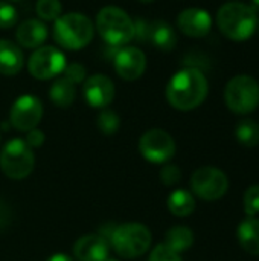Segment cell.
Returning <instances> with one entry per match:
<instances>
[{"instance_id":"obj_1","label":"cell","mask_w":259,"mask_h":261,"mask_svg":"<svg viewBox=\"0 0 259 261\" xmlns=\"http://www.w3.org/2000/svg\"><path fill=\"white\" fill-rule=\"evenodd\" d=\"M208 95V80L198 69L186 67L179 70L166 87L168 102L177 110H192L198 107Z\"/></svg>"},{"instance_id":"obj_2","label":"cell","mask_w":259,"mask_h":261,"mask_svg":"<svg viewBox=\"0 0 259 261\" xmlns=\"http://www.w3.org/2000/svg\"><path fill=\"white\" fill-rule=\"evenodd\" d=\"M217 24L227 38L244 41L253 35L258 26V12L250 5L231 2L218 9Z\"/></svg>"},{"instance_id":"obj_3","label":"cell","mask_w":259,"mask_h":261,"mask_svg":"<svg viewBox=\"0 0 259 261\" xmlns=\"http://www.w3.org/2000/svg\"><path fill=\"white\" fill-rule=\"evenodd\" d=\"M96 28L99 35L110 46H122L134 38L136 28L130 15L116 6H105L96 17Z\"/></svg>"},{"instance_id":"obj_4","label":"cell","mask_w":259,"mask_h":261,"mask_svg":"<svg viewBox=\"0 0 259 261\" xmlns=\"http://www.w3.org/2000/svg\"><path fill=\"white\" fill-rule=\"evenodd\" d=\"M53 37L60 46L70 50H78L90 43L93 37V24L90 18L82 14H64L55 21Z\"/></svg>"},{"instance_id":"obj_5","label":"cell","mask_w":259,"mask_h":261,"mask_svg":"<svg viewBox=\"0 0 259 261\" xmlns=\"http://www.w3.org/2000/svg\"><path fill=\"white\" fill-rule=\"evenodd\" d=\"M108 242L118 255L124 258H136L148 251L151 245V232L140 223H125L114 226Z\"/></svg>"},{"instance_id":"obj_6","label":"cell","mask_w":259,"mask_h":261,"mask_svg":"<svg viewBox=\"0 0 259 261\" xmlns=\"http://www.w3.org/2000/svg\"><path fill=\"white\" fill-rule=\"evenodd\" d=\"M226 106L237 115H247L259 106L258 81L249 75L234 76L224 89Z\"/></svg>"},{"instance_id":"obj_7","label":"cell","mask_w":259,"mask_h":261,"mask_svg":"<svg viewBox=\"0 0 259 261\" xmlns=\"http://www.w3.org/2000/svg\"><path fill=\"white\" fill-rule=\"evenodd\" d=\"M0 168L6 177L21 180L34 170L32 148L20 138L9 141L0 153Z\"/></svg>"},{"instance_id":"obj_8","label":"cell","mask_w":259,"mask_h":261,"mask_svg":"<svg viewBox=\"0 0 259 261\" xmlns=\"http://www.w3.org/2000/svg\"><path fill=\"white\" fill-rule=\"evenodd\" d=\"M192 191L203 200L214 202L221 199L229 190L227 176L214 167H203L197 170L191 179Z\"/></svg>"},{"instance_id":"obj_9","label":"cell","mask_w":259,"mask_h":261,"mask_svg":"<svg viewBox=\"0 0 259 261\" xmlns=\"http://www.w3.org/2000/svg\"><path fill=\"white\" fill-rule=\"evenodd\" d=\"M29 72L37 80H50L66 69L64 54L53 46H43L37 49L29 58Z\"/></svg>"},{"instance_id":"obj_10","label":"cell","mask_w":259,"mask_h":261,"mask_svg":"<svg viewBox=\"0 0 259 261\" xmlns=\"http://www.w3.org/2000/svg\"><path fill=\"white\" fill-rule=\"evenodd\" d=\"M142 156L153 164H165L176 153V142L169 133L160 128L148 130L139 141Z\"/></svg>"},{"instance_id":"obj_11","label":"cell","mask_w":259,"mask_h":261,"mask_svg":"<svg viewBox=\"0 0 259 261\" xmlns=\"http://www.w3.org/2000/svg\"><path fill=\"white\" fill-rule=\"evenodd\" d=\"M43 116V106L38 98L34 95L20 96L11 107L9 121L20 132L34 130Z\"/></svg>"},{"instance_id":"obj_12","label":"cell","mask_w":259,"mask_h":261,"mask_svg":"<svg viewBox=\"0 0 259 261\" xmlns=\"http://www.w3.org/2000/svg\"><path fill=\"white\" fill-rule=\"evenodd\" d=\"M134 28H136L134 37L143 41H150L153 46H156L160 50H172L177 44V35L166 21L137 20L134 21Z\"/></svg>"},{"instance_id":"obj_13","label":"cell","mask_w":259,"mask_h":261,"mask_svg":"<svg viewBox=\"0 0 259 261\" xmlns=\"http://www.w3.org/2000/svg\"><path fill=\"white\" fill-rule=\"evenodd\" d=\"M147 57L137 47H122L114 57V69L125 81H134L145 72Z\"/></svg>"},{"instance_id":"obj_14","label":"cell","mask_w":259,"mask_h":261,"mask_svg":"<svg viewBox=\"0 0 259 261\" xmlns=\"http://www.w3.org/2000/svg\"><path fill=\"white\" fill-rule=\"evenodd\" d=\"M84 98L95 109L107 107L114 98V84L105 75H92L84 83Z\"/></svg>"},{"instance_id":"obj_15","label":"cell","mask_w":259,"mask_h":261,"mask_svg":"<svg viewBox=\"0 0 259 261\" xmlns=\"http://www.w3.org/2000/svg\"><path fill=\"white\" fill-rule=\"evenodd\" d=\"M179 29L188 37H205L212 26V18L206 9L188 8L177 17Z\"/></svg>"},{"instance_id":"obj_16","label":"cell","mask_w":259,"mask_h":261,"mask_svg":"<svg viewBox=\"0 0 259 261\" xmlns=\"http://www.w3.org/2000/svg\"><path fill=\"white\" fill-rule=\"evenodd\" d=\"M73 252L78 261H105L108 258V242L102 236H84L75 243Z\"/></svg>"},{"instance_id":"obj_17","label":"cell","mask_w":259,"mask_h":261,"mask_svg":"<svg viewBox=\"0 0 259 261\" xmlns=\"http://www.w3.org/2000/svg\"><path fill=\"white\" fill-rule=\"evenodd\" d=\"M47 38V28L40 20H26L17 29V40L23 47H38Z\"/></svg>"},{"instance_id":"obj_18","label":"cell","mask_w":259,"mask_h":261,"mask_svg":"<svg viewBox=\"0 0 259 261\" xmlns=\"http://www.w3.org/2000/svg\"><path fill=\"white\" fill-rule=\"evenodd\" d=\"M23 67V54L17 44L0 40V73L15 75Z\"/></svg>"},{"instance_id":"obj_19","label":"cell","mask_w":259,"mask_h":261,"mask_svg":"<svg viewBox=\"0 0 259 261\" xmlns=\"http://www.w3.org/2000/svg\"><path fill=\"white\" fill-rule=\"evenodd\" d=\"M240 246L252 255H259V220L249 217L237 229Z\"/></svg>"},{"instance_id":"obj_20","label":"cell","mask_w":259,"mask_h":261,"mask_svg":"<svg viewBox=\"0 0 259 261\" xmlns=\"http://www.w3.org/2000/svg\"><path fill=\"white\" fill-rule=\"evenodd\" d=\"M168 208L177 217L191 216L195 210V200L191 193L185 190H176L168 197Z\"/></svg>"},{"instance_id":"obj_21","label":"cell","mask_w":259,"mask_h":261,"mask_svg":"<svg viewBox=\"0 0 259 261\" xmlns=\"http://www.w3.org/2000/svg\"><path fill=\"white\" fill-rule=\"evenodd\" d=\"M165 245L174 251L176 254H182L188 251L194 245V234L189 228L185 226H176L166 232V242Z\"/></svg>"},{"instance_id":"obj_22","label":"cell","mask_w":259,"mask_h":261,"mask_svg":"<svg viewBox=\"0 0 259 261\" xmlns=\"http://www.w3.org/2000/svg\"><path fill=\"white\" fill-rule=\"evenodd\" d=\"M49 96L55 106L69 107L75 99V84L70 80H67L66 76H63L52 84V87L49 90Z\"/></svg>"},{"instance_id":"obj_23","label":"cell","mask_w":259,"mask_h":261,"mask_svg":"<svg viewBox=\"0 0 259 261\" xmlns=\"http://www.w3.org/2000/svg\"><path fill=\"white\" fill-rule=\"evenodd\" d=\"M237 141L246 147H255L259 144V125L252 119H243L235 127Z\"/></svg>"},{"instance_id":"obj_24","label":"cell","mask_w":259,"mask_h":261,"mask_svg":"<svg viewBox=\"0 0 259 261\" xmlns=\"http://www.w3.org/2000/svg\"><path fill=\"white\" fill-rule=\"evenodd\" d=\"M98 128L104 135H113L119 128V116L111 110H102L98 116Z\"/></svg>"},{"instance_id":"obj_25","label":"cell","mask_w":259,"mask_h":261,"mask_svg":"<svg viewBox=\"0 0 259 261\" xmlns=\"http://www.w3.org/2000/svg\"><path fill=\"white\" fill-rule=\"evenodd\" d=\"M37 14L43 20H56L61 14L60 0H38L37 2Z\"/></svg>"},{"instance_id":"obj_26","label":"cell","mask_w":259,"mask_h":261,"mask_svg":"<svg viewBox=\"0 0 259 261\" xmlns=\"http://www.w3.org/2000/svg\"><path fill=\"white\" fill-rule=\"evenodd\" d=\"M244 211L250 217L259 213V185H252L247 188L244 194Z\"/></svg>"},{"instance_id":"obj_27","label":"cell","mask_w":259,"mask_h":261,"mask_svg":"<svg viewBox=\"0 0 259 261\" xmlns=\"http://www.w3.org/2000/svg\"><path fill=\"white\" fill-rule=\"evenodd\" d=\"M17 21V9L8 2L0 0V28L8 29L12 28Z\"/></svg>"},{"instance_id":"obj_28","label":"cell","mask_w":259,"mask_h":261,"mask_svg":"<svg viewBox=\"0 0 259 261\" xmlns=\"http://www.w3.org/2000/svg\"><path fill=\"white\" fill-rule=\"evenodd\" d=\"M150 261H182L180 255L171 251L166 245H159L153 249Z\"/></svg>"},{"instance_id":"obj_29","label":"cell","mask_w":259,"mask_h":261,"mask_svg":"<svg viewBox=\"0 0 259 261\" xmlns=\"http://www.w3.org/2000/svg\"><path fill=\"white\" fill-rule=\"evenodd\" d=\"M64 76H66L67 80H70L73 84L82 83L84 78H85V69H84V66H81V64H78V63L69 64V66H66V69H64Z\"/></svg>"},{"instance_id":"obj_30","label":"cell","mask_w":259,"mask_h":261,"mask_svg":"<svg viewBox=\"0 0 259 261\" xmlns=\"http://www.w3.org/2000/svg\"><path fill=\"white\" fill-rule=\"evenodd\" d=\"M180 177H182V173L176 165H166L160 171V179L165 185H176L180 180Z\"/></svg>"},{"instance_id":"obj_31","label":"cell","mask_w":259,"mask_h":261,"mask_svg":"<svg viewBox=\"0 0 259 261\" xmlns=\"http://www.w3.org/2000/svg\"><path fill=\"white\" fill-rule=\"evenodd\" d=\"M24 142H26L31 148H32V147H40V145L44 142V133H43L41 130H37V128L29 130Z\"/></svg>"},{"instance_id":"obj_32","label":"cell","mask_w":259,"mask_h":261,"mask_svg":"<svg viewBox=\"0 0 259 261\" xmlns=\"http://www.w3.org/2000/svg\"><path fill=\"white\" fill-rule=\"evenodd\" d=\"M9 222H11V211L5 205V202H0V229L8 226Z\"/></svg>"},{"instance_id":"obj_33","label":"cell","mask_w":259,"mask_h":261,"mask_svg":"<svg viewBox=\"0 0 259 261\" xmlns=\"http://www.w3.org/2000/svg\"><path fill=\"white\" fill-rule=\"evenodd\" d=\"M47 261H73L70 257H67V255H63V254H56V255H53V257H50Z\"/></svg>"},{"instance_id":"obj_34","label":"cell","mask_w":259,"mask_h":261,"mask_svg":"<svg viewBox=\"0 0 259 261\" xmlns=\"http://www.w3.org/2000/svg\"><path fill=\"white\" fill-rule=\"evenodd\" d=\"M250 6L258 12L259 11V0H252V3H250Z\"/></svg>"},{"instance_id":"obj_35","label":"cell","mask_w":259,"mask_h":261,"mask_svg":"<svg viewBox=\"0 0 259 261\" xmlns=\"http://www.w3.org/2000/svg\"><path fill=\"white\" fill-rule=\"evenodd\" d=\"M139 2H142V3H151V2H154V0H139Z\"/></svg>"},{"instance_id":"obj_36","label":"cell","mask_w":259,"mask_h":261,"mask_svg":"<svg viewBox=\"0 0 259 261\" xmlns=\"http://www.w3.org/2000/svg\"><path fill=\"white\" fill-rule=\"evenodd\" d=\"M105 261H118V260H108V258H107V260H105Z\"/></svg>"}]
</instances>
